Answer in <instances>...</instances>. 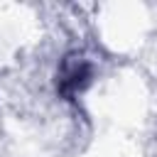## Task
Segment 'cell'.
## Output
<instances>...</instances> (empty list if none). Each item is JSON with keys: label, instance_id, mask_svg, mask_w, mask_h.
<instances>
[{"label": "cell", "instance_id": "cell-1", "mask_svg": "<svg viewBox=\"0 0 157 157\" xmlns=\"http://www.w3.org/2000/svg\"><path fill=\"white\" fill-rule=\"evenodd\" d=\"M93 78V71H91V64L81 56H69L59 71V81H56V88L64 98H76Z\"/></svg>", "mask_w": 157, "mask_h": 157}]
</instances>
